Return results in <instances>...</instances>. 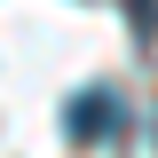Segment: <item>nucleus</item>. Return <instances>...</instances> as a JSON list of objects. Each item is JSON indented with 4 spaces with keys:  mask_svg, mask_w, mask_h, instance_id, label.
Listing matches in <instances>:
<instances>
[{
    "mask_svg": "<svg viewBox=\"0 0 158 158\" xmlns=\"http://www.w3.org/2000/svg\"><path fill=\"white\" fill-rule=\"evenodd\" d=\"M118 127H127V103H118V87H79L71 103H63V135L87 150V142H111Z\"/></svg>",
    "mask_w": 158,
    "mask_h": 158,
    "instance_id": "nucleus-1",
    "label": "nucleus"
},
{
    "mask_svg": "<svg viewBox=\"0 0 158 158\" xmlns=\"http://www.w3.org/2000/svg\"><path fill=\"white\" fill-rule=\"evenodd\" d=\"M127 16H135L142 40H158V0H127Z\"/></svg>",
    "mask_w": 158,
    "mask_h": 158,
    "instance_id": "nucleus-2",
    "label": "nucleus"
}]
</instances>
